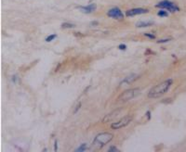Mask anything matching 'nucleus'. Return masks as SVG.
Returning <instances> with one entry per match:
<instances>
[{
	"label": "nucleus",
	"instance_id": "f257e3e1",
	"mask_svg": "<svg viewBox=\"0 0 186 152\" xmlns=\"http://www.w3.org/2000/svg\"><path fill=\"white\" fill-rule=\"evenodd\" d=\"M173 84V79L169 78L159 83H157V85L153 86L147 94L148 98H158L160 97H162L163 95H165L166 93H168V91L169 90V88L171 87V85Z\"/></svg>",
	"mask_w": 186,
	"mask_h": 152
},
{
	"label": "nucleus",
	"instance_id": "f03ea898",
	"mask_svg": "<svg viewBox=\"0 0 186 152\" xmlns=\"http://www.w3.org/2000/svg\"><path fill=\"white\" fill-rule=\"evenodd\" d=\"M114 138V135L112 133H109V132H103V133H101L99 135H97L95 136V138L93 139V142H92V146H91V148L93 150H98V149H101L103 148L104 146H106L107 144H109Z\"/></svg>",
	"mask_w": 186,
	"mask_h": 152
},
{
	"label": "nucleus",
	"instance_id": "7ed1b4c3",
	"mask_svg": "<svg viewBox=\"0 0 186 152\" xmlns=\"http://www.w3.org/2000/svg\"><path fill=\"white\" fill-rule=\"evenodd\" d=\"M141 92L140 88H130V89H128L126 91H124V92L117 98V100L118 101H129V100H131L133 98H135L137 96H139Z\"/></svg>",
	"mask_w": 186,
	"mask_h": 152
},
{
	"label": "nucleus",
	"instance_id": "20e7f679",
	"mask_svg": "<svg viewBox=\"0 0 186 152\" xmlns=\"http://www.w3.org/2000/svg\"><path fill=\"white\" fill-rule=\"evenodd\" d=\"M133 120V116L131 115H126L124 116L123 118H121L119 120L117 121H114V123H112L111 124V129L113 130H119V129H122L124 127L128 126Z\"/></svg>",
	"mask_w": 186,
	"mask_h": 152
},
{
	"label": "nucleus",
	"instance_id": "39448f33",
	"mask_svg": "<svg viewBox=\"0 0 186 152\" xmlns=\"http://www.w3.org/2000/svg\"><path fill=\"white\" fill-rule=\"evenodd\" d=\"M156 8L166 9V10L171 12V13L180 11V8L175 3L169 1V0H163V1H161V2H159L158 4L156 5Z\"/></svg>",
	"mask_w": 186,
	"mask_h": 152
},
{
	"label": "nucleus",
	"instance_id": "423d86ee",
	"mask_svg": "<svg viewBox=\"0 0 186 152\" xmlns=\"http://www.w3.org/2000/svg\"><path fill=\"white\" fill-rule=\"evenodd\" d=\"M107 16L111 19L117 20H121L124 19V17H125L122 10L117 7H114V8H112L111 9H109L107 12Z\"/></svg>",
	"mask_w": 186,
	"mask_h": 152
},
{
	"label": "nucleus",
	"instance_id": "0eeeda50",
	"mask_svg": "<svg viewBox=\"0 0 186 152\" xmlns=\"http://www.w3.org/2000/svg\"><path fill=\"white\" fill-rule=\"evenodd\" d=\"M139 77H140V75H138V74H136V73H131V74L128 75L127 77H125V78H124V79L120 82L119 86H127V85H130V84L133 83L135 81H137V80L139 79Z\"/></svg>",
	"mask_w": 186,
	"mask_h": 152
},
{
	"label": "nucleus",
	"instance_id": "6e6552de",
	"mask_svg": "<svg viewBox=\"0 0 186 152\" xmlns=\"http://www.w3.org/2000/svg\"><path fill=\"white\" fill-rule=\"evenodd\" d=\"M149 9H142V8H135V9H131L126 11V16L127 17H134L137 15H141V14H145L148 13Z\"/></svg>",
	"mask_w": 186,
	"mask_h": 152
},
{
	"label": "nucleus",
	"instance_id": "1a4fd4ad",
	"mask_svg": "<svg viewBox=\"0 0 186 152\" xmlns=\"http://www.w3.org/2000/svg\"><path fill=\"white\" fill-rule=\"evenodd\" d=\"M78 9L83 12V13H87V14H89V13H92L94 12L97 9V5L92 3V4H89L87 6H80L78 7Z\"/></svg>",
	"mask_w": 186,
	"mask_h": 152
},
{
	"label": "nucleus",
	"instance_id": "9d476101",
	"mask_svg": "<svg viewBox=\"0 0 186 152\" xmlns=\"http://www.w3.org/2000/svg\"><path fill=\"white\" fill-rule=\"evenodd\" d=\"M120 110H121V109H116V110H114L113 112H111V113H109V114H107L104 118H103V123H107V121H109V120H111L113 118H114V117H117L118 116V114H119V112H120Z\"/></svg>",
	"mask_w": 186,
	"mask_h": 152
},
{
	"label": "nucleus",
	"instance_id": "9b49d317",
	"mask_svg": "<svg viewBox=\"0 0 186 152\" xmlns=\"http://www.w3.org/2000/svg\"><path fill=\"white\" fill-rule=\"evenodd\" d=\"M153 25V21H138L136 23V27L138 28H147Z\"/></svg>",
	"mask_w": 186,
	"mask_h": 152
},
{
	"label": "nucleus",
	"instance_id": "f8f14e48",
	"mask_svg": "<svg viewBox=\"0 0 186 152\" xmlns=\"http://www.w3.org/2000/svg\"><path fill=\"white\" fill-rule=\"evenodd\" d=\"M75 27H76V25L73 23H70V22H64L61 24V28L63 29H73Z\"/></svg>",
	"mask_w": 186,
	"mask_h": 152
},
{
	"label": "nucleus",
	"instance_id": "ddd939ff",
	"mask_svg": "<svg viewBox=\"0 0 186 152\" xmlns=\"http://www.w3.org/2000/svg\"><path fill=\"white\" fill-rule=\"evenodd\" d=\"M157 15L161 18H165V17H168L169 16V12L166 10V9H161L158 12H157Z\"/></svg>",
	"mask_w": 186,
	"mask_h": 152
},
{
	"label": "nucleus",
	"instance_id": "4468645a",
	"mask_svg": "<svg viewBox=\"0 0 186 152\" xmlns=\"http://www.w3.org/2000/svg\"><path fill=\"white\" fill-rule=\"evenodd\" d=\"M87 148V144H85V143H83V144H81L75 151L76 152H83V151H85L86 149Z\"/></svg>",
	"mask_w": 186,
	"mask_h": 152
},
{
	"label": "nucleus",
	"instance_id": "2eb2a0df",
	"mask_svg": "<svg viewBox=\"0 0 186 152\" xmlns=\"http://www.w3.org/2000/svg\"><path fill=\"white\" fill-rule=\"evenodd\" d=\"M56 38H57V35L56 34H52V35H49L48 36H47L46 39H45V41L46 42H51V41H53Z\"/></svg>",
	"mask_w": 186,
	"mask_h": 152
},
{
	"label": "nucleus",
	"instance_id": "dca6fc26",
	"mask_svg": "<svg viewBox=\"0 0 186 152\" xmlns=\"http://www.w3.org/2000/svg\"><path fill=\"white\" fill-rule=\"evenodd\" d=\"M143 35H144L145 37L149 38L150 40H154V39H156V35H153V34H151V33H144Z\"/></svg>",
	"mask_w": 186,
	"mask_h": 152
},
{
	"label": "nucleus",
	"instance_id": "f3484780",
	"mask_svg": "<svg viewBox=\"0 0 186 152\" xmlns=\"http://www.w3.org/2000/svg\"><path fill=\"white\" fill-rule=\"evenodd\" d=\"M127 48H128V46H127L126 44H120V45L118 46V49H119V50H122V51L127 50Z\"/></svg>",
	"mask_w": 186,
	"mask_h": 152
},
{
	"label": "nucleus",
	"instance_id": "a211bd4d",
	"mask_svg": "<svg viewBox=\"0 0 186 152\" xmlns=\"http://www.w3.org/2000/svg\"><path fill=\"white\" fill-rule=\"evenodd\" d=\"M171 40V38H165V39H159L157 41V44H166L168 42H169Z\"/></svg>",
	"mask_w": 186,
	"mask_h": 152
},
{
	"label": "nucleus",
	"instance_id": "6ab92c4d",
	"mask_svg": "<svg viewBox=\"0 0 186 152\" xmlns=\"http://www.w3.org/2000/svg\"><path fill=\"white\" fill-rule=\"evenodd\" d=\"M108 151H109V152H118L119 149H118L115 146H111L108 148Z\"/></svg>",
	"mask_w": 186,
	"mask_h": 152
},
{
	"label": "nucleus",
	"instance_id": "aec40b11",
	"mask_svg": "<svg viewBox=\"0 0 186 152\" xmlns=\"http://www.w3.org/2000/svg\"><path fill=\"white\" fill-rule=\"evenodd\" d=\"M81 105H82L81 102H79V103L76 105V109H75V110H74V114H76V113H77V111H78V110L80 109V108H81Z\"/></svg>",
	"mask_w": 186,
	"mask_h": 152
},
{
	"label": "nucleus",
	"instance_id": "412c9836",
	"mask_svg": "<svg viewBox=\"0 0 186 152\" xmlns=\"http://www.w3.org/2000/svg\"><path fill=\"white\" fill-rule=\"evenodd\" d=\"M11 81H12L14 83H16L17 81H19V77H18V75H13L12 78H11Z\"/></svg>",
	"mask_w": 186,
	"mask_h": 152
},
{
	"label": "nucleus",
	"instance_id": "4be33fe9",
	"mask_svg": "<svg viewBox=\"0 0 186 152\" xmlns=\"http://www.w3.org/2000/svg\"><path fill=\"white\" fill-rule=\"evenodd\" d=\"M145 115H146V117H147V120H151V111H150V110H147L146 113H145Z\"/></svg>",
	"mask_w": 186,
	"mask_h": 152
},
{
	"label": "nucleus",
	"instance_id": "5701e85b",
	"mask_svg": "<svg viewBox=\"0 0 186 152\" xmlns=\"http://www.w3.org/2000/svg\"><path fill=\"white\" fill-rule=\"evenodd\" d=\"M54 151L55 152L58 151V140H55V142H54Z\"/></svg>",
	"mask_w": 186,
	"mask_h": 152
},
{
	"label": "nucleus",
	"instance_id": "b1692460",
	"mask_svg": "<svg viewBox=\"0 0 186 152\" xmlns=\"http://www.w3.org/2000/svg\"><path fill=\"white\" fill-rule=\"evenodd\" d=\"M90 24H91V25H98V24H99V22H98V21H92Z\"/></svg>",
	"mask_w": 186,
	"mask_h": 152
}]
</instances>
